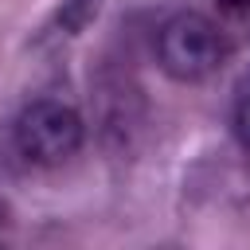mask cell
<instances>
[{"label":"cell","instance_id":"obj_1","mask_svg":"<svg viewBox=\"0 0 250 250\" xmlns=\"http://www.w3.org/2000/svg\"><path fill=\"white\" fill-rule=\"evenodd\" d=\"M86 125L78 117V109L62 98H35L20 109L16 125H12V141L16 152L39 168H59L66 164L78 148H82Z\"/></svg>","mask_w":250,"mask_h":250},{"label":"cell","instance_id":"obj_4","mask_svg":"<svg viewBox=\"0 0 250 250\" xmlns=\"http://www.w3.org/2000/svg\"><path fill=\"white\" fill-rule=\"evenodd\" d=\"M234 133H238V141L250 148V86H242V94H238V102H234Z\"/></svg>","mask_w":250,"mask_h":250},{"label":"cell","instance_id":"obj_3","mask_svg":"<svg viewBox=\"0 0 250 250\" xmlns=\"http://www.w3.org/2000/svg\"><path fill=\"white\" fill-rule=\"evenodd\" d=\"M102 8H105V0H62L51 20V31L55 35H82L102 16Z\"/></svg>","mask_w":250,"mask_h":250},{"label":"cell","instance_id":"obj_5","mask_svg":"<svg viewBox=\"0 0 250 250\" xmlns=\"http://www.w3.org/2000/svg\"><path fill=\"white\" fill-rule=\"evenodd\" d=\"M215 4H219V12H223V16H230V20L250 16V0H215Z\"/></svg>","mask_w":250,"mask_h":250},{"label":"cell","instance_id":"obj_2","mask_svg":"<svg viewBox=\"0 0 250 250\" xmlns=\"http://www.w3.org/2000/svg\"><path fill=\"white\" fill-rule=\"evenodd\" d=\"M156 51H160V66L180 78V82H195V78H207L215 74L223 62H227V35L223 27L203 16V12H176L164 27H160V39H156Z\"/></svg>","mask_w":250,"mask_h":250},{"label":"cell","instance_id":"obj_6","mask_svg":"<svg viewBox=\"0 0 250 250\" xmlns=\"http://www.w3.org/2000/svg\"><path fill=\"white\" fill-rule=\"evenodd\" d=\"M12 230H16V219H12V207H8V199H0V246L12 238Z\"/></svg>","mask_w":250,"mask_h":250}]
</instances>
